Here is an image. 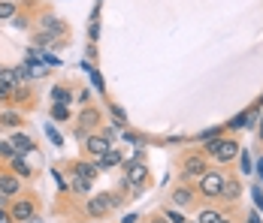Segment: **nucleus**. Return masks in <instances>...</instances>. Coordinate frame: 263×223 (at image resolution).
I'll use <instances>...</instances> for the list:
<instances>
[{"label": "nucleus", "instance_id": "obj_34", "mask_svg": "<svg viewBox=\"0 0 263 223\" xmlns=\"http://www.w3.org/2000/svg\"><path fill=\"white\" fill-rule=\"evenodd\" d=\"M257 172H260V178H263V160H257Z\"/></svg>", "mask_w": 263, "mask_h": 223}, {"label": "nucleus", "instance_id": "obj_24", "mask_svg": "<svg viewBox=\"0 0 263 223\" xmlns=\"http://www.w3.org/2000/svg\"><path fill=\"white\" fill-rule=\"evenodd\" d=\"M73 187H76L79 193H88V190H91V181H85V178H76V175H73Z\"/></svg>", "mask_w": 263, "mask_h": 223}, {"label": "nucleus", "instance_id": "obj_19", "mask_svg": "<svg viewBox=\"0 0 263 223\" xmlns=\"http://www.w3.org/2000/svg\"><path fill=\"white\" fill-rule=\"evenodd\" d=\"M239 193H242V190H239L236 181H227V184H224V190H221V196L230 199V202H233V199H239Z\"/></svg>", "mask_w": 263, "mask_h": 223}, {"label": "nucleus", "instance_id": "obj_37", "mask_svg": "<svg viewBox=\"0 0 263 223\" xmlns=\"http://www.w3.org/2000/svg\"><path fill=\"white\" fill-rule=\"evenodd\" d=\"M218 223H230V220H218Z\"/></svg>", "mask_w": 263, "mask_h": 223}, {"label": "nucleus", "instance_id": "obj_21", "mask_svg": "<svg viewBox=\"0 0 263 223\" xmlns=\"http://www.w3.org/2000/svg\"><path fill=\"white\" fill-rule=\"evenodd\" d=\"M173 202H176V205H191V190L179 187V190L173 193Z\"/></svg>", "mask_w": 263, "mask_h": 223}, {"label": "nucleus", "instance_id": "obj_35", "mask_svg": "<svg viewBox=\"0 0 263 223\" xmlns=\"http://www.w3.org/2000/svg\"><path fill=\"white\" fill-rule=\"evenodd\" d=\"M152 223H170V220H166V217H155Z\"/></svg>", "mask_w": 263, "mask_h": 223}, {"label": "nucleus", "instance_id": "obj_38", "mask_svg": "<svg viewBox=\"0 0 263 223\" xmlns=\"http://www.w3.org/2000/svg\"><path fill=\"white\" fill-rule=\"evenodd\" d=\"M197 223H200V220H197Z\"/></svg>", "mask_w": 263, "mask_h": 223}, {"label": "nucleus", "instance_id": "obj_3", "mask_svg": "<svg viewBox=\"0 0 263 223\" xmlns=\"http://www.w3.org/2000/svg\"><path fill=\"white\" fill-rule=\"evenodd\" d=\"M224 184H227V178L218 172V169H212V172H206L203 178H200V193L209 196V199H215V196H221Z\"/></svg>", "mask_w": 263, "mask_h": 223}, {"label": "nucleus", "instance_id": "obj_27", "mask_svg": "<svg viewBox=\"0 0 263 223\" xmlns=\"http://www.w3.org/2000/svg\"><path fill=\"white\" fill-rule=\"evenodd\" d=\"M88 73H91V82H94V88L103 94V78H100V73H97V70H88Z\"/></svg>", "mask_w": 263, "mask_h": 223}, {"label": "nucleus", "instance_id": "obj_4", "mask_svg": "<svg viewBox=\"0 0 263 223\" xmlns=\"http://www.w3.org/2000/svg\"><path fill=\"white\" fill-rule=\"evenodd\" d=\"M9 217H12V220H18V223L36 217V199H30V196L15 199V202H12V208H9Z\"/></svg>", "mask_w": 263, "mask_h": 223}, {"label": "nucleus", "instance_id": "obj_11", "mask_svg": "<svg viewBox=\"0 0 263 223\" xmlns=\"http://www.w3.org/2000/svg\"><path fill=\"white\" fill-rule=\"evenodd\" d=\"M70 169H73V175H76V178H85V181H94V178H97V163H85V160H76Z\"/></svg>", "mask_w": 263, "mask_h": 223}, {"label": "nucleus", "instance_id": "obj_28", "mask_svg": "<svg viewBox=\"0 0 263 223\" xmlns=\"http://www.w3.org/2000/svg\"><path fill=\"white\" fill-rule=\"evenodd\" d=\"M112 115H115V127H121V124H124V109L112 106Z\"/></svg>", "mask_w": 263, "mask_h": 223}, {"label": "nucleus", "instance_id": "obj_29", "mask_svg": "<svg viewBox=\"0 0 263 223\" xmlns=\"http://www.w3.org/2000/svg\"><path fill=\"white\" fill-rule=\"evenodd\" d=\"M242 172H251V157L242 151Z\"/></svg>", "mask_w": 263, "mask_h": 223}, {"label": "nucleus", "instance_id": "obj_15", "mask_svg": "<svg viewBox=\"0 0 263 223\" xmlns=\"http://www.w3.org/2000/svg\"><path fill=\"white\" fill-rule=\"evenodd\" d=\"M43 30L52 33L54 39H58V36L64 33V22H61V18H46V22H43Z\"/></svg>", "mask_w": 263, "mask_h": 223}, {"label": "nucleus", "instance_id": "obj_30", "mask_svg": "<svg viewBox=\"0 0 263 223\" xmlns=\"http://www.w3.org/2000/svg\"><path fill=\"white\" fill-rule=\"evenodd\" d=\"M254 202H257V208H263V190L260 187H254Z\"/></svg>", "mask_w": 263, "mask_h": 223}, {"label": "nucleus", "instance_id": "obj_14", "mask_svg": "<svg viewBox=\"0 0 263 223\" xmlns=\"http://www.w3.org/2000/svg\"><path fill=\"white\" fill-rule=\"evenodd\" d=\"M27 73H30V78H43V75H46V64H43V60H36V57H33V54H27Z\"/></svg>", "mask_w": 263, "mask_h": 223}, {"label": "nucleus", "instance_id": "obj_1", "mask_svg": "<svg viewBox=\"0 0 263 223\" xmlns=\"http://www.w3.org/2000/svg\"><path fill=\"white\" fill-rule=\"evenodd\" d=\"M22 99V82L12 70H0V103H15Z\"/></svg>", "mask_w": 263, "mask_h": 223}, {"label": "nucleus", "instance_id": "obj_18", "mask_svg": "<svg viewBox=\"0 0 263 223\" xmlns=\"http://www.w3.org/2000/svg\"><path fill=\"white\" fill-rule=\"evenodd\" d=\"M52 99L54 103H70V88H67V85H54L52 88Z\"/></svg>", "mask_w": 263, "mask_h": 223}, {"label": "nucleus", "instance_id": "obj_16", "mask_svg": "<svg viewBox=\"0 0 263 223\" xmlns=\"http://www.w3.org/2000/svg\"><path fill=\"white\" fill-rule=\"evenodd\" d=\"M12 172L18 175V178H30V166L22 160V154H15V157H12Z\"/></svg>", "mask_w": 263, "mask_h": 223}, {"label": "nucleus", "instance_id": "obj_26", "mask_svg": "<svg viewBox=\"0 0 263 223\" xmlns=\"http://www.w3.org/2000/svg\"><path fill=\"white\" fill-rule=\"evenodd\" d=\"M166 220H170V223H187L182 211H166Z\"/></svg>", "mask_w": 263, "mask_h": 223}, {"label": "nucleus", "instance_id": "obj_2", "mask_svg": "<svg viewBox=\"0 0 263 223\" xmlns=\"http://www.w3.org/2000/svg\"><path fill=\"white\" fill-rule=\"evenodd\" d=\"M206 151H209L218 163H230L233 157H239V145L233 139H209Z\"/></svg>", "mask_w": 263, "mask_h": 223}, {"label": "nucleus", "instance_id": "obj_31", "mask_svg": "<svg viewBox=\"0 0 263 223\" xmlns=\"http://www.w3.org/2000/svg\"><path fill=\"white\" fill-rule=\"evenodd\" d=\"M12 25H15V27H27V18H25V15H15V18H12Z\"/></svg>", "mask_w": 263, "mask_h": 223}, {"label": "nucleus", "instance_id": "obj_8", "mask_svg": "<svg viewBox=\"0 0 263 223\" xmlns=\"http://www.w3.org/2000/svg\"><path fill=\"white\" fill-rule=\"evenodd\" d=\"M184 175H187V178H197V175L203 178V175H206V157H200V154L187 157V160H184Z\"/></svg>", "mask_w": 263, "mask_h": 223}, {"label": "nucleus", "instance_id": "obj_33", "mask_svg": "<svg viewBox=\"0 0 263 223\" xmlns=\"http://www.w3.org/2000/svg\"><path fill=\"white\" fill-rule=\"evenodd\" d=\"M248 223H260V217L257 214H248Z\"/></svg>", "mask_w": 263, "mask_h": 223}, {"label": "nucleus", "instance_id": "obj_9", "mask_svg": "<svg viewBox=\"0 0 263 223\" xmlns=\"http://www.w3.org/2000/svg\"><path fill=\"white\" fill-rule=\"evenodd\" d=\"M121 160H124L121 148H118V145H112V148L106 151V154L100 157V160H94V163H97L100 169H109V166H121Z\"/></svg>", "mask_w": 263, "mask_h": 223}, {"label": "nucleus", "instance_id": "obj_32", "mask_svg": "<svg viewBox=\"0 0 263 223\" xmlns=\"http://www.w3.org/2000/svg\"><path fill=\"white\" fill-rule=\"evenodd\" d=\"M0 223H12V217H9V214H3V211H0Z\"/></svg>", "mask_w": 263, "mask_h": 223}, {"label": "nucleus", "instance_id": "obj_20", "mask_svg": "<svg viewBox=\"0 0 263 223\" xmlns=\"http://www.w3.org/2000/svg\"><path fill=\"white\" fill-rule=\"evenodd\" d=\"M0 124L3 127H18L22 124V115H18V112H3V115H0Z\"/></svg>", "mask_w": 263, "mask_h": 223}, {"label": "nucleus", "instance_id": "obj_13", "mask_svg": "<svg viewBox=\"0 0 263 223\" xmlns=\"http://www.w3.org/2000/svg\"><path fill=\"white\" fill-rule=\"evenodd\" d=\"M9 145L15 148V154H30V151H33V142H30V136H22V133H15V136L9 139Z\"/></svg>", "mask_w": 263, "mask_h": 223}, {"label": "nucleus", "instance_id": "obj_17", "mask_svg": "<svg viewBox=\"0 0 263 223\" xmlns=\"http://www.w3.org/2000/svg\"><path fill=\"white\" fill-rule=\"evenodd\" d=\"M52 118L54 121H70V106H67V103H54L52 106Z\"/></svg>", "mask_w": 263, "mask_h": 223}, {"label": "nucleus", "instance_id": "obj_23", "mask_svg": "<svg viewBox=\"0 0 263 223\" xmlns=\"http://www.w3.org/2000/svg\"><path fill=\"white\" fill-rule=\"evenodd\" d=\"M218 220H224L218 211H212V208H206L203 214H200V223H218Z\"/></svg>", "mask_w": 263, "mask_h": 223}, {"label": "nucleus", "instance_id": "obj_5", "mask_svg": "<svg viewBox=\"0 0 263 223\" xmlns=\"http://www.w3.org/2000/svg\"><path fill=\"white\" fill-rule=\"evenodd\" d=\"M112 208H115V205H112L109 193H97L94 199H88V202H85V211H88L91 217H106Z\"/></svg>", "mask_w": 263, "mask_h": 223}, {"label": "nucleus", "instance_id": "obj_22", "mask_svg": "<svg viewBox=\"0 0 263 223\" xmlns=\"http://www.w3.org/2000/svg\"><path fill=\"white\" fill-rule=\"evenodd\" d=\"M0 18H15V3L12 0H3L0 3Z\"/></svg>", "mask_w": 263, "mask_h": 223}, {"label": "nucleus", "instance_id": "obj_36", "mask_svg": "<svg viewBox=\"0 0 263 223\" xmlns=\"http://www.w3.org/2000/svg\"><path fill=\"white\" fill-rule=\"evenodd\" d=\"M27 223H43V220H36V217H30V220H27Z\"/></svg>", "mask_w": 263, "mask_h": 223}, {"label": "nucleus", "instance_id": "obj_25", "mask_svg": "<svg viewBox=\"0 0 263 223\" xmlns=\"http://www.w3.org/2000/svg\"><path fill=\"white\" fill-rule=\"evenodd\" d=\"M46 136L52 139V145H61V142H64V139H61V133H58L52 124H46Z\"/></svg>", "mask_w": 263, "mask_h": 223}, {"label": "nucleus", "instance_id": "obj_7", "mask_svg": "<svg viewBox=\"0 0 263 223\" xmlns=\"http://www.w3.org/2000/svg\"><path fill=\"white\" fill-rule=\"evenodd\" d=\"M18 190H22V178H18V175L0 172V193H3V196H15Z\"/></svg>", "mask_w": 263, "mask_h": 223}, {"label": "nucleus", "instance_id": "obj_12", "mask_svg": "<svg viewBox=\"0 0 263 223\" xmlns=\"http://www.w3.org/2000/svg\"><path fill=\"white\" fill-rule=\"evenodd\" d=\"M145 178H148V172H145V166H142V163H130V166H127V184L142 187V184H145Z\"/></svg>", "mask_w": 263, "mask_h": 223}, {"label": "nucleus", "instance_id": "obj_6", "mask_svg": "<svg viewBox=\"0 0 263 223\" xmlns=\"http://www.w3.org/2000/svg\"><path fill=\"white\" fill-rule=\"evenodd\" d=\"M109 148H112V142H109L106 136H88V139H85V151H88L94 160H100Z\"/></svg>", "mask_w": 263, "mask_h": 223}, {"label": "nucleus", "instance_id": "obj_10", "mask_svg": "<svg viewBox=\"0 0 263 223\" xmlns=\"http://www.w3.org/2000/svg\"><path fill=\"white\" fill-rule=\"evenodd\" d=\"M97 121H100V115H97V109H88V112H82V118H79V136L82 139H88V130L91 127H97Z\"/></svg>", "mask_w": 263, "mask_h": 223}]
</instances>
